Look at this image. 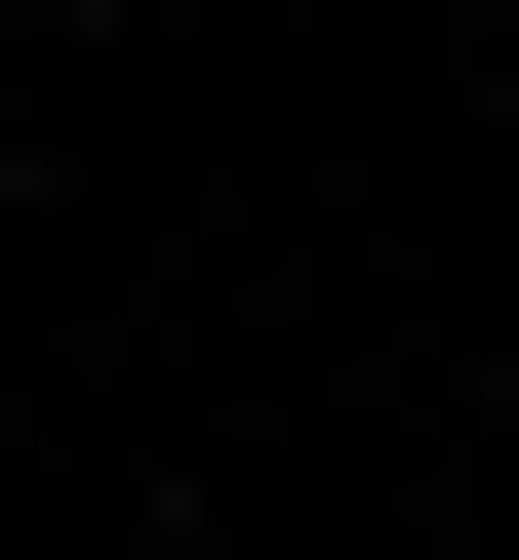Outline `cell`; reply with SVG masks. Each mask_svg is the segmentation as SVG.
<instances>
[]
</instances>
